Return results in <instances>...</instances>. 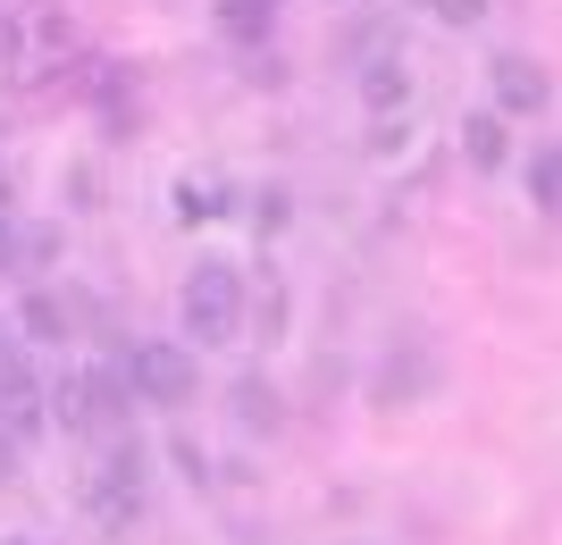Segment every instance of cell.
I'll list each match as a JSON object with an SVG mask.
<instances>
[{"label":"cell","instance_id":"1","mask_svg":"<svg viewBox=\"0 0 562 545\" xmlns=\"http://www.w3.org/2000/svg\"><path fill=\"white\" fill-rule=\"evenodd\" d=\"M43 411L68 436H117L126 411H135V395L117 378V361H76V370H59V386H43Z\"/></svg>","mask_w":562,"mask_h":545},{"label":"cell","instance_id":"2","mask_svg":"<svg viewBox=\"0 0 562 545\" xmlns=\"http://www.w3.org/2000/svg\"><path fill=\"white\" fill-rule=\"evenodd\" d=\"M177 319H186V344H235L244 319H252V285L235 261H193L186 269V294H177Z\"/></svg>","mask_w":562,"mask_h":545},{"label":"cell","instance_id":"3","mask_svg":"<svg viewBox=\"0 0 562 545\" xmlns=\"http://www.w3.org/2000/svg\"><path fill=\"white\" fill-rule=\"evenodd\" d=\"M143 503H151V453L117 428V436H101V462H93V478H85V512H93V529L126 537V529L143 521Z\"/></svg>","mask_w":562,"mask_h":545},{"label":"cell","instance_id":"4","mask_svg":"<svg viewBox=\"0 0 562 545\" xmlns=\"http://www.w3.org/2000/svg\"><path fill=\"white\" fill-rule=\"evenodd\" d=\"M117 378H126V395L151 411H177L193 404V344H168V336H135L126 353H117Z\"/></svg>","mask_w":562,"mask_h":545},{"label":"cell","instance_id":"5","mask_svg":"<svg viewBox=\"0 0 562 545\" xmlns=\"http://www.w3.org/2000/svg\"><path fill=\"white\" fill-rule=\"evenodd\" d=\"M487 84H495V118H546V101H554V76L529 50H504L487 68Z\"/></svg>","mask_w":562,"mask_h":545},{"label":"cell","instance_id":"6","mask_svg":"<svg viewBox=\"0 0 562 545\" xmlns=\"http://www.w3.org/2000/svg\"><path fill=\"white\" fill-rule=\"evenodd\" d=\"M18 328L34 336V344H68V336H76V310L59 303L50 285H34V294H25V303H18Z\"/></svg>","mask_w":562,"mask_h":545},{"label":"cell","instance_id":"7","mask_svg":"<svg viewBox=\"0 0 562 545\" xmlns=\"http://www.w3.org/2000/svg\"><path fill=\"white\" fill-rule=\"evenodd\" d=\"M520 185H529V211H538V218L562 211V151H554V143H538V151L520 160Z\"/></svg>","mask_w":562,"mask_h":545},{"label":"cell","instance_id":"8","mask_svg":"<svg viewBox=\"0 0 562 545\" xmlns=\"http://www.w3.org/2000/svg\"><path fill=\"white\" fill-rule=\"evenodd\" d=\"M227 404H235V428H244V436H269V428H278V386L269 378H244Z\"/></svg>","mask_w":562,"mask_h":545},{"label":"cell","instance_id":"9","mask_svg":"<svg viewBox=\"0 0 562 545\" xmlns=\"http://www.w3.org/2000/svg\"><path fill=\"white\" fill-rule=\"evenodd\" d=\"M504 151H513V143H504V118H495V110L462 118V160L470 168H504Z\"/></svg>","mask_w":562,"mask_h":545},{"label":"cell","instance_id":"10","mask_svg":"<svg viewBox=\"0 0 562 545\" xmlns=\"http://www.w3.org/2000/svg\"><path fill=\"white\" fill-rule=\"evenodd\" d=\"M361 93H370V110H386V101H412V76H403V59H370V84H361Z\"/></svg>","mask_w":562,"mask_h":545},{"label":"cell","instance_id":"11","mask_svg":"<svg viewBox=\"0 0 562 545\" xmlns=\"http://www.w3.org/2000/svg\"><path fill=\"white\" fill-rule=\"evenodd\" d=\"M269 18H278V9H260V0H218V25H227L235 43H252V34H269Z\"/></svg>","mask_w":562,"mask_h":545},{"label":"cell","instance_id":"12","mask_svg":"<svg viewBox=\"0 0 562 545\" xmlns=\"http://www.w3.org/2000/svg\"><path fill=\"white\" fill-rule=\"evenodd\" d=\"M428 9H437V18H446V25H479V18H487V9H495V0H428Z\"/></svg>","mask_w":562,"mask_h":545},{"label":"cell","instance_id":"13","mask_svg":"<svg viewBox=\"0 0 562 545\" xmlns=\"http://www.w3.org/2000/svg\"><path fill=\"white\" fill-rule=\"evenodd\" d=\"M18 462H25V445H18V436H9V428H0V487L18 478Z\"/></svg>","mask_w":562,"mask_h":545},{"label":"cell","instance_id":"14","mask_svg":"<svg viewBox=\"0 0 562 545\" xmlns=\"http://www.w3.org/2000/svg\"><path fill=\"white\" fill-rule=\"evenodd\" d=\"M0 545H50V537H0Z\"/></svg>","mask_w":562,"mask_h":545},{"label":"cell","instance_id":"15","mask_svg":"<svg viewBox=\"0 0 562 545\" xmlns=\"http://www.w3.org/2000/svg\"><path fill=\"white\" fill-rule=\"evenodd\" d=\"M0 218H9V193H0Z\"/></svg>","mask_w":562,"mask_h":545},{"label":"cell","instance_id":"16","mask_svg":"<svg viewBox=\"0 0 562 545\" xmlns=\"http://www.w3.org/2000/svg\"><path fill=\"white\" fill-rule=\"evenodd\" d=\"M260 9H285V0H260Z\"/></svg>","mask_w":562,"mask_h":545}]
</instances>
